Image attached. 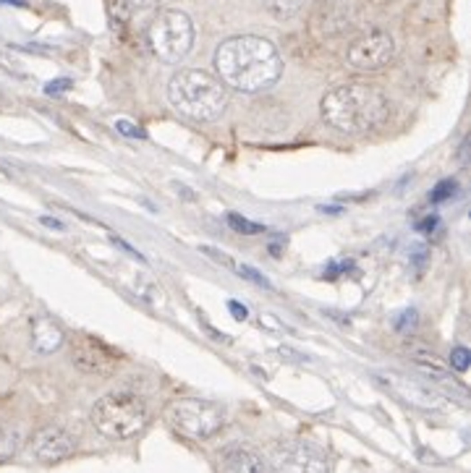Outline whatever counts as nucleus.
Listing matches in <instances>:
<instances>
[{
  "instance_id": "nucleus-27",
  "label": "nucleus",
  "mask_w": 471,
  "mask_h": 473,
  "mask_svg": "<svg viewBox=\"0 0 471 473\" xmlns=\"http://www.w3.org/2000/svg\"><path fill=\"white\" fill-rule=\"evenodd\" d=\"M157 0H134V5H153Z\"/></svg>"
},
{
  "instance_id": "nucleus-6",
  "label": "nucleus",
  "mask_w": 471,
  "mask_h": 473,
  "mask_svg": "<svg viewBox=\"0 0 471 473\" xmlns=\"http://www.w3.org/2000/svg\"><path fill=\"white\" fill-rule=\"evenodd\" d=\"M170 421L194 440H207L218 434L225 424V414L215 403L207 400H179L170 408Z\"/></svg>"
},
{
  "instance_id": "nucleus-28",
  "label": "nucleus",
  "mask_w": 471,
  "mask_h": 473,
  "mask_svg": "<svg viewBox=\"0 0 471 473\" xmlns=\"http://www.w3.org/2000/svg\"><path fill=\"white\" fill-rule=\"evenodd\" d=\"M367 3H372V5H388L390 0H367Z\"/></svg>"
},
{
  "instance_id": "nucleus-12",
  "label": "nucleus",
  "mask_w": 471,
  "mask_h": 473,
  "mask_svg": "<svg viewBox=\"0 0 471 473\" xmlns=\"http://www.w3.org/2000/svg\"><path fill=\"white\" fill-rule=\"evenodd\" d=\"M63 343H65V332L58 322H53L50 317L31 320V348L37 354H56Z\"/></svg>"
},
{
  "instance_id": "nucleus-10",
  "label": "nucleus",
  "mask_w": 471,
  "mask_h": 473,
  "mask_svg": "<svg viewBox=\"0 0 471 473\" xmlns=\"http://www.w3.org/2000/svg\"><path fill=\"white\" fill-rule=\"evenodd\" d=\"M76 450V440L68 429L63 426H45L34 434L31 440V452L39 463H58L71 458Z\"/></svg>"
},
{
  "instance_id": "nucleus-23",
  "label": "nucleus",
  "mask_w": 471,
  "mask_h": 473,
  "mask_svg": "<svg viewBox=\"0 0 471 473\" xmlns=\"http://www.w3.org/2000/svg\"><path fill=\"white\" fill-rule=\"evenodd\" d=\"M65 89H71V79H56V82H50V84L45 87V92H48V94H63Z\"/></svg>"
},
{
  "instance_id": "nucleus-25",
  "label": "nucleus",
  "mask_w": 471,
  "mask_h": 473,
  "mask_svg": "<svg viewBox=\"0 0 471 473\" xmlns=\"http://www.w3.org/2000/svg\"><path fill=\"white\" fill-rule=\"evenodd\" d=\"M435 225H438V217H435V215H430V220L419 223V231H435Z\"/></svg>"
},
{
  "instance_id": "nucleus-26",
  "label": "nucleus",
  "mask_w": 471,
  "mask_h": 473,
  "mask_svg": "<svg viewBox=\"0 0 471 473\" xmlns=\"http://www.w3.org/2000/svg\"><path fill=\"white\" fill-rule=\"evenodd\" d=\"M42 223H45V225H53V228H63L58 220H50V217H42Z\"/></svg>"
},
{
  "instance_id": "nucleus-3",
  "label": "nucleus",
  "mask_w": 471,
  "mask_h": 473,
  "mask_svg": "<svg viewBox=\"0 0 471 473\" xmlns=\"http://www.w3.org/2000/svg\"><path fill=\"white\" fill-rule=\"evenodd\" d=\"M168 100L170 105L191 120H218L228 108V92L218 76L199 71V68H184L179 71L168 84Z\"/></svg>"
},
{
  "instance_id": "nucleus-9",
  "label": "nucleus",
  "mask_w": 471,
  "mask_h": 473,
  "mask_svg": "<svg viewBox=\"0 0 471 473\" xmlns=\"http://www.w3.org/2000/svg\"><path fill=\"white\" fill-rule=\"evenodd\" d=\"M71 358L82 372H90V374H110L121 364V354L116 348H110L108 343H102L100 337H92V335L74 337Z\"/></svg>"
},
{
  "instance_id": "nucleus-18",
  "label": "nucleus",
  "mask_w": 471,
  "mask_h": 473,
  "mask_svg": "<svg viewBox=\"0 0 471 473\" xmlns=\"http://www.w3.org/2000/svg\"><path fill=\"white\" fill-rule=\"evenodd\" d=\"M458 191V183L456 180H440L438 186L432 188V202H445V199H450L453 194Z\"/></svg>"
},
{
  "instance_id": "nucleus-8",
  "label": "nucleus",
  "mask_w": 471,
  "mask_h": 473,
  "mask_svg": "<svg viewBox=\"0 0 471 473\" xmlns=\"http://www.w3.org/2000/svg\"><path fill=\"white\" fill-rule=\"evenodd\" d=\"M275 473H327L325 455L310 442H281L270 452Z\"/></svg>"
},
{
  "instance_id": "nucleus-19",
  "label": "nucleus",
  "mask_w": 471,
  "mask_h": 473,
  "mask_svg": "<svg viewBox=\"0 0 471 473\" xmlns=\"http://www.w3.org/2000/svg\"><path fill=\"white\" fill-rule=\"evenodd\" d=\"M471 364V354L467 351V348H453V354H450V361H448V366L450 369H456V372H467Z\"/></svg>"
},
{
  "instance_id": "nucleus-15",
  "label": "nucleus",
  "mask_w": 471,
  "mask_h": 473,
  "mask_svg": "<svg viewBox=\"0 0 471 473\" xmlns=\"http://www.w3.org/2000/svg\"><path fill=\"white\" fill-rule=\"evenodd\" d=\"M265 8L275 16V19H291L301 11L304 0H262Z\"/></svg>"
},
{
  "instance_id": "nucleus-4",
  "label": "nucleus",
  "mask_w": 471,
  "mask_h": 473,
  "mask_svg": "<svg viewBox=\"0 0 471 473\" xmlns=\"http://www.w3.org/2000/svg\"><path fill=\"white\" fill-rule=\"evenodd\" d=\"M147 424V406L134 392H110L92 408V426L108 440H128Z\"/></svg>"
},
{
  "instance_id": "nucleus-17",
  "label": "nucleus",
  "mask_w": 471,
  "mask_h": 473,
  "mask_svg": "<svg viewBox=\"0 0 471 473\" xmlns=\"http://www.w3.org/2000/svg\"><path fill=\"white\" fill-rule=\"evenodd\" d=\"M416 325H419V311L416 309H404L396 320H393V327L398 329V332H414L416 329Z\"/></svg>"
},
{
  "instance_id": "nucleus-24",
  "label": "nucleus",
  "mask_w": 471,
  "mask_h": 473,
  "mask_svg": "<svg viewBox=\"0 0 471 473\" xmlns=\"http://www.w3.org/2000/svg\"><path fill=\"white\" fill-rule=\"evenodd\" d=\"M228 309H231V314H233L236 320H247V317H249L247 306H239L236 301H228Z\"/></svg>"
},
{
  "instance_id": "nucleus-13",
  "label": "nucleus",
  "mask_w": 471,
  "mask_h": 473,
  "mask_svg": "<svg viewBox=\"0 0 471 473\" xmlns=\"http://www.w3.org/2000/svg\"><path fill=\"white\" fill-rule=\"evenodd\" d=\"M382 382L385 387H390L398 398H404L406 403L411 406H419V408H435L440 403V398L432 392V390H427V387L422 385H414V382H406V380H401V377H382Z\"/></svg>"
},
{
  "instance_id": "nucleus-20",
  "label": "nucleus",
  "mask_w": 471,
  "mask_h": 473,
  "mask_svg": "<svg viewBox=\"0 0 471 473\" xmlns=\"http://www.w3.org/2000/svg\"><path fill=\"white\" fill-rule=\"evenodd\" d=\"M116 128H118L124 136H128V139H144V131H142L139 126H134L131 120H118Z\"/></svg>"
},
{
  "instance_id": "nucleus-5",
  "label": "nucleus",
  "mask_w": 471,
  "mask_h": 473,
  "mask_svg": "<svg viewBox=\"0 0 471 473\" xmlns=\"http://www.w3.org/2000/svg\"><path fill=\"white\" fill-rule=\"evenodd\" d=\"M194 45V24L184 11H162L150 24V48L162 63H181Z\"/></svg>"
},
{
  "instance_id": "nucleus-1",
  "label": "nucleus",
  "mask_w": 471,
  "mask_h": 473,
  "mask_svg": "<svg viewBox=\"0 0 471 473\" xmlns=\"http://www.w3.org/2000/svg\"><path fill=\"white\" fill-rule=\"evenodd\" d=\"M215 71L222 84L251 94L270 89L281 79L283 60L270 39L241 34L220 42L215 50Z\"/></svg>"
},
{
  "instance_id": "nucleus-11",
  "label": "nucleus",
  "mask_w": 471,
  "mask_h": 473,
  "mask_svg": "<svg viewBox=\"0 0 471 473\" xmlns=\"http://www.w3.org/2000/svg\"><path fill=\"white\" fill-rule=\"evenodd\" d=\"M220 469H222V473H267L265 460L254 450L241 447V444H233V447L222 450Z\"/></svg>"
},
{
  "instance_id": "nucleus-14",
  "label": "nucleus",
  "mask_w": 471,
  "mask_h": 473,
  "mask_svg": "<svg viewBox=\"0 0 471 473\" xmlns=\"http://www.w3.org/2000/svg\"><path fill=\"white\" fill-rule=\"evenodd\" d=\"M411 355V361H414V366L419 369V372H424L430 380H448V364L440 358L438 354H432L430 348H411L408 351Z\"/></svg>"
},
{
  "instance_id": "nucleus-7",
  "label": "nucleus",
  "mask_w": 471,
  "mask_h": 473,
  "mask_svg": "<svg viewBox=\"0 0 471 473\" xmlns=\"http://www.w3.org/2000/svg\"><path fill=\"white\" fill-rule=\"evenodd\" d=\"M393 53H396L393 37L382 30H370L359 34L348 45L345 63L356 71H377V68H382L393 60Z\"/></svg>"
},
{
  "instance_id": "nucleus-16",
  "label": "nucleus",
  "mask_w": 471,
  "mask_h": 473,
  "mask_svg": "<svg viewBox=\"0 0 471 473\" xmlns=\"http://www.w3.org/2000/svg\"><path fill=\"white\" fill-rule=\"evenodd\" d=\"M228 225H231L236 233H244V236H254V233H262V231H265L259 223H249L247 217H241V215H236V212L228 215Z\"/></svg>"
},
{
  "instance_id": "nucleus-21",
  "label": "nucleus",
  "mask_w": 471,
  "mask_h": 473,
  "mask_svg": "<svg viewBox=\"0 0 471 473\" xmlns=\"http://www.w3.org/2000/svg\"><path fill=\"white\" fill-rule=\"evenodd\" d=\"M236 272H239V275H244V277H249L251 283H257V285H265V288H270V283L265 280V275H259V272H257V269H251V267H247V265L236 267Z\"/></svg>"
},
{
  "instance_id": "nucleus-2",
  "label": "nucleus",
  "mask_w": 471,
  "mask_h": 473,
  "mask_svg": "<svg viewBox=\"0 0 471 473\" xmlns=\"http://www.w3.org/2000/svg\"><path fill=\"white\" fill-rule=\"evenodd\" d=\"M319 113L338 131L367 134L388 118V100L377 87L351 82L330 89L319 102Z\"/></svg>"
},
{
  "instance_id": "nucleus-22",
  "label": "nucleus",
  "mask_w": 471,
  "mask_h": 473,
  "mask_svg": "<svg viewBox=\"0 0 471 473\" xmlns=\"http://www.w3.org/2000/svg\"><path fill=\"white\" fill-rule=\"evenodd\" d=\"M131 8H134V0H113V13L118 19H126Z\"/></svg>"
}]
</instances>
